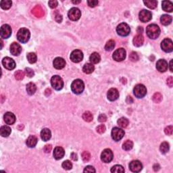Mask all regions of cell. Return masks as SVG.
<instances>
[{"mask_svg": "<svg viewBox=\"0 0 173 173\" xmlns=\"http://www.w3.org/2000/svg\"><path fill=\"white\" fill-rule=\"evenodd\" d=\"M30 36L29 30L26 28H22L18 30L17 33V39L22 43H25L28 41Z\"/></svg>", "mask_w": 173, "mask_h": 173, "instance_id": "cell-3", "label": "cell"}, {"mask_svg": "<svg viewBox=\"0 0 173 173\" xmlns=\"http://www.w3.org/2000/svg\"><path fill=\"white\" fill-rule=\"evenodd\" d=\"M82 160L84 161V162H89L90 160V159H91V154H90V153L89 151H83V152L82 153Z\"/></svg>", "mask_w": 173, "mask_h": 173, "instance_id": "cell-45", "label": "cell"}, {"mask_svg": "<svg viewBox=\"0 0 173 173\" xmlns=\"http://www.w3.org/2000/svg\"><path fill=\"white\" fill-rule=\"evenodd\" d=\"M70 57L71 61H73V62L78 63L81 61L82 59H83V53L80 50L76 49V50H74L71 53Z\"/></svg>", "mask_w": 173, "mask_h": 173, "instance_id": "cell-13", "label": "cell"}, {"mask_svg": "<svg viewBox=\"0 0 173 173\" xmlns=\"http://www.w3.org/2000/svg\"><path fill=\"white\" fill-rule=\"evenodd\" d=\"M36 91V86L33 82H29L26 85V91L30 95H32Z\"/></svg>", "mask_w": 173, "mask_h": 173, "instance_id": "cell-32", "label": "cell"}, {"mask_svg": "<svg viewBox=\"0 0 173 173\" xmlns=\"http://www.w3.org/2000/svg\"><path fill=\"white\" fill-rule=\"evenodd\" d=\"M166 83L169 86H170V87H172V86H173V78H172V76H170V77L167 78Z\"/></svg>", "mask_w": 173, "mask_h": 173, "instance_id": "cell-55", "label": "cell"}, {"mask_svg": "<svg viewBox=\"0 0 173 173\" xmlns=\"http://www.w3.org/2000/svg\"><path fill=\"white\" fill-rule=\"evenodd\" d=\"M116 32L120 36H126L130 34V26L125 22L120 23L116 28Z\"/></svg>", "mask_w": 173, "mask_h": 173, "instance_id": "cell-6", "label": "cell"}, {"mask_svg": "<svg viewBox=\"0 0 173 173\" xmlns=\"http://www.w3.org/2000/svg\"><path fill=\"white\" fill-rule=\"evenodd\" d=\"M24 72H23L22 70H18L15 72L14 76H15V78L18 80H20L24 78Z\"/></svg>", "mask_w": 173, "mask_h": 173, "instance_id": "cell-43", "label": "cell"}, {"mask_svg": "<svg viewBox=\"0 0 173 173\" xmlns=\"http://www.w3.org/2000/svg\"><path fill=\"white\" fill-rule=\"evenodd\" d=\"M133 93L136 97L143 98L147 94V89L143 84H138L134 87Z\"/></svg>", "mask_w": 173, "mask_h": 173, "instance_id": "cell-5", "label": "cell"}, {"mask_svg": "<svg viewBox=\"0 0 173 173\" xmlns=\"http://www.w3.org/2000/svg\"><path fill=\"white\" fill-rule=\"evenodd\" d=\"M51 132L49 128H43L41 132V138L44 141H47L51 139Z\"/></svg>", "mask_w": 173, "mask_h": 173, "instance_id": "cell-23", "label": "cell"}, {"mask_svg": "<svg viewBox=\"0 0 173 173\" xmlns=\"http://www.w3.org/2000/svg\"><path fill=\"white\" fill-rule=\"evenodd\" d=\"M162 7L163 10L166 12H172L173 11V4L170 1H163L162 3Z\"/></svg>", "mask_w": 173, "mask_h": 173, "instance_id": "cell-27", "label": "cell"}, {"mask_svg": "<svg viewBox=\"0 0 173 173\" xmlns=\"http://www.w3.org/2000/svg\"><path fill=\"white\" fill-rule=\"evenodd\" d=\"M55 20L57 22H58V23H60L61 22V20H62V16H61V15L59 14V13L55 12Z\"/></svg>", "mask_w": 173, "mask_h": 173, "instance_id": "cell-53", "label": "cell"}, {"mask_svg": "<svg viewBox=\"0 0 173 173\" xmlns=\"http://www.w3.org/2000/svg\"><path fill=\"white\" fill-rule=\"evenodd\" d=\"M144 41L143 36L142 35V34L138 33L137 35L134 36L133 39V45L135 47H141L143 45Z\"/></svg>", "mask_w": 173, "mask_h": 173, "instance_id": "cell-24", "label": "cell"}, {"mask_svg": "<svg viewBox=\"0 0 173 173\" xmlns=\"http://www.w3.org/2000/svg\"><path fill=\"white\" fill-rule=\"evenodd\" d=\"M153 101L155 103H159L161 102V101L162 100V94L159 93H155L154 95H153Z\"/></svg>", "mask_w": 173, "mask_h": 173, "instance_id": "cell-44", "label": "cell"}, {"mask_svg": "<svg viewBox=\"0 0 173 173\" xmlns=\"http://www.w3.org/2000/svg\"><path fill=\"white\" fill-rule=\"evenodd\" d=\"M98 3L99 2H98V1H97V0H89V1H87L88 5L91 7H94L97 6Z\"/></svg>", "mask_w": 173, "mask_h": 173, "instance_id": "cell-50", "label": "cell"}, {"mask_svg": "<svg viewBox=\"0 0 173 173\" xmlns=\"http://www.w3.org/2000/svg\"><path fill=\"white\" fill-rule=\"evenodd\" d=\"M117 122H118L119 126H120L121 128H126L128 125L129 121H128L127 118L122 117V118H119L118 121H117Z\"/></svg>", "mask_w": 173, "mask_h": 173, "instance_id": "cell-34", "label": "cell"}, {"mask_svg": "<svg viewBox=\"0 0 173 173\" xmlns=\"http://www.w3.org/2000/svg\"><path fill=\"white\" fill-rule=\"evenodd\" d=\"M37 141H38V139L36 136L30 135L29 137H28L27 140H26V143L28 147L32 148L35 147L36 143H37Z\"/></svg>", "mask_w": 173, "mask_h": 173, "instance_id": "cell-26", "label": "cell"}, {"mask_svg": "<svg viewBox=\"0 0 173 173\" xmlns=\"http://www.w3.org/2000/svg\"><path fill=\"white\" fill-rule=\"evenodd\" d=\"M0 34L3 39H8L11 34V28L8 24H3L0 30Z\"/></svg>", "mask_w": 173, "mask_h": 173, "instance_id": "cell-15", "label": "cell"}, {"mask_svg": "<svg viewBox=\"0 0 173 173\" xmlns=\"http://www.w3.org/2000/svg\"><path fill=\"white\" fill-rule=\"evenodd\" d=\"M143 168V165L139 160H133L129 164V169L133 172H139Z\"/></svg>", "mask_w": 173, "mask_h": 173, "instance_id": "cell-16", "label": "cell"}, {"mask_svg": "<svg viewBox=\"0 0 173 173\" xmlns=\"http://www.w3.org/2000/svg\"><path fill=\"white\" fill-rule=\"evenodd\" d=\"M96 130H97L98 133L102 134L105 131V126L103 124H101V125H99L96 128Z\"/></svg>", "mask_w": 173, "mask_h": 173, "instance_id": "cell-47", "label": "cell"}, {"mask_svg": "<svg viewBox=\"0 0 173 173\" xmlns=\"http://www.w3.org/2000/svg\"><path fill=\"white\" fill-rule=\"evenodd\" d=\"M3 119H4L5 122L7 124H13L16 122V116L15 115L11 112H6L3 116Z\"/></svg>", "mask_w": 173, "mask_h": 173, "instance_id": "cell-21", "label": "cell"}, {"mask_svg": "<svg viewBox=\"0 0 173 173\" xmlns=\"http://www.w3.org/2000/svg\"><path fill=\"white\" fill-rule=\"evenodd\" d=\"M107 120V116L104 114H101L98 117V120L100 122H104Z\"/></svg>", "mask_w": 173, "mask_h": 173, "instance_id": "cell-54", "label": "cell"}, {"mask_svg": "<svg viewBox=\"0 0 173 173\" xmlns=\"http://www.w3.org/2000/svg\"><path fill=\"white\" fill-rule=\"evenodd\" d=\"M36 59H37V57H36V55L34 53L31 52L28 53L27 59L28 62L30 63V64H34V63H35L36 61Z\"/></svg>", "mask_w": 173, "mask_h": 173, "instance_id": "cell-40", "label": "cell"}, {"mask_svg": "<svg viewBox=\"0 0 173 173\" xmlns=\"http://www.w3.org/2000/svg\"><path fill=\"white\" fill-rule=\"evenodd\" d=\"M94 70H95V67L91 63H86L82 68V70L85 74H91L93 72Z\"/></svg>", "mask_w": 173, "mask_h": 173, "instance_id": "cell-31", "label": "cell"}, {"mask_svg": "<svg viewBox=\"0 0 173 173\" xmlns=\"http://www.w3.org/2000/svg\"><path fill=\"white\" fill-rule=\"evenodd\" d=\"M83 172H95L96 170H95V169L92 166H87L84 168Z\"/></svg>", "mask_w": 173, "mask_h": 173, "instance_id": "cell-52", "label": "cell"}, {"mask_svg": "<svg viewBox=\"0 0 173 173\" xmlns=\"http://www.w3.org/2000/svg\"><path fill=\"white\" fill-rule=\"evenodd\" d=\"M84 89V84L83 81L80 79H76L71 84V90L74 93L79 94L82 93Z\"/></svg>", "mask_w": 173, "mask_h": 173, "instance_id": "cell-2", "label": "cell"}, {"mask_svg": "<svg viewBox=\"0 0 173 173\" xmlns=\"http://www.w3.org/2000/svg\"><path fill=\"white\" fill-rule=\"evenodd\" d=\"M143 3L149 9H155L157 4V1L155 0H146V1H143Z\"/></svg>", "mask_w": 173, "mask_h": 173, "instance_id": "cell-33", "label": "cell"}, {"mask_svg": "<svg viewBox=\"0 0 173 173\" xmlns=\"http://www.w3.org/2000/svg\"><path fill=\"white\" fill-rule=\"evenodd\" d=\"M32 14L34 16L37 18H41L44 16V11L42 7L40 5H36L33 9H32Z\"/></svg>", "mask_w": 173, "mask_h": 173, "instance_id": "cell-25", "label": "cell"}, {"mask_svg": "<svg viewBox=\"0 0 173 173\" xmlns=\"http://www.w3.org/2000/svg\"><path fill=\"white\" fill-rule=\"evenodd\" d=\"M12 2L10 0H2L1 1L0 5H1V7L3 9H8L11 7Z\"/></svg>", "mask_w": 173, "mask_h": 173, "instance_id": "cell-35", "label": "cell"}, {"mask_svg": "<svg viewBox=\"0 0 173 173\" xmlns=\"http://www.w3.org/2000/svg\"><path fill=\"white\" fill-rule=\"evenodd\" d=\"M164 132L167 135H171L173 132V126H168L165 128Z\"/></svg>", "mask_w": 173, "mask_h": 173, "instance_id": "cell-48", "label": "cell"}, {"mask_svg": "<svg viewBox=\"0 0 173 173\" xmlns=\"http://www.w3.org/2000/svg\"><path fill=\"white\" fill-rule=\"evenodd\" d=\"M52 149V147H51V145H46L45 147L43 148V150L45 153H49Z\"/></svg>", "mask_w": 173, "mask_h": 173, "instance_id": "cell-56", "label": "cell"}, {"mask_svg": "<svg viewBox=\"0 0 173 173\" xmlns=\"http://www.w3.org/2000/svg\"><path fill=\"white\" fill-rule=\"evenodd\" d=\"M111 135H112V138L114 141H119L124 137V131L122 128L118 127H114L113 128V129L112 130Z\"/></svg>", "mask_w": 173, "mask_h": 173, "instance_id": "cell-8", "label": "cell"}, {"mask_svg": "<svg viewBox=\"0 0 173 173\" xmlns=\"http://www.w3.org/2000/svg\"><path fill=\"white\" fill-rule=\"evenodd\" d=\"M114 155L111 149H105L101 154V159L104 163H109L113 159Z\"/></svg>", "mask_w": 173, "mask_h": 173, "instance_id": "cell-10", "label": "cell"}, {"mask_svg": "<svg viewBox=\"0 0 173 173\" xmlns=\"http://www.w3.org/2000/svg\"><path fill=\"white\" fill-rule=\"evenodd\" d=\"M51 84L53 88L57 91H59L64 86V81L62 78L58 75H55L51 78Z\"/></svg>", "mask_w": 173, "mask_h": 173, "instance_id": "cell-4", "label": "cell"}, {"mask_svg": "<svg viewBox=\"0 0 173 173\" xmlns=\"http://www.w3.org/2000/svg\"><path fill=\"white\" fill-rule=\"evenodd\" d=\"M153 170H154L155 171H158L159 170V168H160V166H159V165L158 164H155L153 165Z\"/></svg>", "mask_w": 173, "mask_h": 173, "instance_id": "cell-58", "label": "cell"}, {"mask_svg": "<svg viewBox=\"0 0 173 173\" xmlns=\"http://www.w3.org/2000/svg\"><path fill=\"white\" fill-rule=\"evenodd\" d=\"M107 97L109 101H114L116 100L119 97V92L118 90L115 88H111L110 89L107 91Z\"/></svg>", "mask_w": 173, "mask_h": 173, "instance_id": "cell-18", "label": "cell"}, {"mask_svg": "<svg viewBox=\"0 0 173 173\" xmlns=\"http://www.w3.org/2000/svg\"><path fill=\"white\" fill-rule=\"evenodd\" d=\"M129 58L132 61H138V59H139V55H138L137 53L133 51V52H132L130 54Z\"/></svg>", "mask_w": 173, "mask_h": 173, "instance_id": "cell-46", "label": "cell"}, {"mask_svg": "<svg viewBox=\"0 0 173 173\" xmlns=\"http://www.w3.org/2000/svg\"><path fill=\"white\" fill-rule=\"evenodd\" d=\"M53 64L55 68L57 69V70H60V69L64 68L66 66V61L62 57H57L54 59L53 61Z\"/></svg>", "mask_w": 173, "mask_h": 173, "instance_id": "cell-19", "label": "cell"}, {"mask_svg": "<svg viewBox=\"0 0 173 173\" xmlns=\"http://www.w3.org/2000/svg\"><path fill=\"white\" fill-rule=\"evenodd\" d=\"M115 47V41L114 40H109L105 45V49L106 51H112Z\"/></svg>", "mask_w": 173, "mask_h": 173, "instance_id": "cell-39", "label": "cell"}, {"mask_svg": "<svg viewBox=\"0 0 173 173\" xmlns=\"http://www.w3.org/2000/svg\"><path fill=\"white\" fill-rule=\"evenodd\" d=\"M48 4H49V7L51 8H55L57 6V5H58V2H57L56 0H51V1H49L48 2Z\"/></svg>", "mask_w": 173, "mask_h": 173, "instance_id": "cell-51", "label": "cell"}, {"mask_svg": "<svg viewBox=\"0 0 173 173\" xmlns=\"http://www.w3.org/2000/svg\"><path fill=\"white\" fill-rule=\"evenodd\" d=\"M156 68L160 72H166L168 68V62L164 59H159L156 63Z\"/></svg>", "mask_w": 173, "mask_h": 173, "instance_id": "cell-17", "label": "cell"}, {"mask_svg": "<svg viewBox=\"0 0 173 173\" xmlns=\"http://www.w3.org/2000/svg\"><path fill=\"white\" fill-rule=\"evenodd\" d=\"M110 171L112 172H116V173H119V172H124V168L121 166V165H115L111 168Z\"/></svg>", "mask_w": 173, "mask_h": 173, "instance_id": "cell-41", "label": "cell"}, {"mask_svg": "<svg viewBox=\"0 0 173 173\" xmlns=\"http://www.w3.org/2000/svg\"><path fill=\"white\" fill-rule=\"evenodd\" d=\"M68 16L70 20L72 21H76L80 19V16H81V12H80V9L77 8V7H72L68 11Z\"/></svg>", "mask_w": 173, "mask_h": 173, "instance_id": "cell-9", "label": "cell"}, {"mask_svg": "<svg viewBox=\"0 0 173 173\" xmlns=\"http://www.w3.org/2000/svg\"><path fill=\"white\" fill-rule=\"evenodd\" d=\"M21 51H22V47L20 44L14 42L13 43L11 44L10 45V52L12 55L17 56L20 54Z\"/></svg>", "mask_w": 173, "mask_h": 173, "instance_id": "cell-20", "label": "cell"}, {"mask_svg": "<svg viewBox=\"0 0 173 173\" xmlns=\"http://www.w3.org/2000/svg\"><path fill=\"white\" fill-rule=\"evenodd\" d=\"M139 18L141 22H147L151 20L152 14H151V11H148L147 9H143L139 12Z\"/></svg>", "mask_w": 173, "mask_h": 173, "instance_id": "cell-14", "label": "cell"}, {"mask_svg": "<svg viewBox=\"0 0 173 173\" xmlns=\"http://www.w3.org/2000/svg\"><path fill=\"white\" fill-rule=\"evenodd\" d=\"M161 48L165 52L170 53L173 50V43L170 39H165L161 43Z\"/></svg>", "mask_w": 173, "mask_h": 173, "instance_id": "cell-11", "label": "cell"}, {"mask_svg": "<svg viewBox=\"0 0 173 173\" xmlns=\"http://www.w3.org/2000/svg\"><path fill=\"white\" fill-rule=\"evenodd\" d=\"M93 114L90 112H89V111H86V112H84V114H82V119H83L84 121H86V122H91V121L93 120Z\"/></svg>", "mask_w": 173, "mask_h": 173, "instance_id": "cell-38", "label": "cell"}, {"mask_svg": "<svg viewBox=\"0 0 173 173\" xmlns=\"http://www.w3.org/2000/svg\"><path fill=\"white\" fill-rule=\"evenodd\" d=\"M11 128L8 126H2L0 128V134L3 137H7L11 134Z\"/></svg>", "mask_w": 173, "mask_h": 173, "instance_id": "cell-28", "label": "cell"}, {"mask_svg": "<svg viewBox=\"0 0 173 173\" xmlns=\"http://www.w3.org/2000/svg\"><path fill=\"white\" fill-rule=\"evenodd\" d=\"M126 50L124 48H119L114 51L112 55L113 59L116 61H123L126 58Z\"/></svg>", "mask_w": 173, "mask_h": 173, "instance_id": "cell-7", "label": "cell"}, {"mask_svg": "<svg viewBox=\"0 0 173 173\" xmlns=\"http://www.w3.org/2000/svg\"><path fill=\"white\" fill-rule=\"evenodd\" d=\"M146 33L149 38L151 39H155L160 34V29L157 24H151L148 25L146 28Z\"/></svg>", "mask_w": 173, "mask_h": 173, "instance_id": "cell-1", "label": "cell"}, {"mask_svg": "<svg viewBox=\"0 0 173 173\" xmlns=\"http://www.w3.org/2000/svg\"><path fill=\"white\" fill-rule=\"evenodd\" d=\"M64 149L61 147H56L53 151V157L55 159H60L64 156Z\"/></svg>", "mask_w": 173, "mask_h": 173, "instance_id": "cell-22", "label": "cell"}, {"mask_svg": "<svg viewBox=\"0 0 173 173\" xmlns=\"http://www.w3.org/2000/svg\"><path fill=\"white\" fill-rule=\"evenodd\" d=\"M133 147V143L130 140H126L124 143L122 144V149L125 151L130 150Z\"/></svg>", "mask_w": 173, "mask_h": 173, "instance_id": "cell-37", "label": "cell"}, {"mask_svg": "<svg viewBox=\"0 0 173 173\" xmlns=\"http://www.w3.org/2000/svg\"><path fill=\"white\" fill-rule=\"evenodd\" d=\"M172 17H171L170 15L168 14H164L161 16L160 18V22L164 26H167L169 25L171 22H172Z\"/></svg>", "mask_w": 173, "mask_h": 173, "instance_id": "cell-29", "label": "cell"}, {"mask_svg": "<svg viewBox=\"0 0 173 173\" xmlns=\"http://www.w3.org/2000/svg\"><path fill=\"white\" fill-rule=\"evenodd\" d=\"M61 166H62L63 168L65 169V170H71L72 168V164L70 162V161H69V160H65L64 162H63Z\"/></svg>", "mask_w": 173, "mask_h": 173, "instance_id": "cell-42", "label": "cell"}, {"mask_svg": "<svg viewBox=\"0 0 173 173\" xmlns=\"http://www.w3.org/2000/svg\"><path fill=\"white\" fill-rule=\"evenodd\" d=\"M169 68H170V72H173V69H172V59H171L170 61V64H169Z\"/></svg>", "mask_w": 173, "mask_h": 173, "instance_id": "cell-59", "label": "cell"}, {"mask_svg": "<svg viewBox=\"0 0 173 173\" xmlns=\"http://www.w3.org/2000/svg\"><path fill=\"white\" fill-rule=\"evenodd\" d=\"M81 2V1H72V3H74V4H77V3H79Z\"/></svg>", "mask_w": 173, "mask_h": 173, "instance_id": "cell-60", "label": "cell"}, {"mask_svg": "<svg viewBox=\"0 0 173 173\" xmlns=\"http://www.w3.org/2000/svg\"><path fill=\"white\" fill-rule=\"evenodd\" d=\"M89 60L91 62V64H97V63H99L101 60L100 55L97 52H94L90 55Z\"/></svg>", "mask_w": 173, "mask_h": 173, "instance_id": "cell-30", "label": "cell"}, {"mask_svg": "<svg viewBox=\"0 0 173 173\" xmlns=\"http://www.w3.org/2000/svg\"><path fill=\"white\" fill-rule=\"evenodd\" d=\"M2 64L5 69L9 70H13L16 67V63L14 59L9 57H5L2 59Z\"/></svg>", "mask_w": 173, "mask_h": 173, "instance_id": "cell-12", "label": "cell"}, {"mask_svg": "<svg viewBox=\"0 0 173 173\" xmlns=\"http://www.w3.org/2000/svg\"><path fill=\"white\" fill-rule=\"evenodd\" d=\"M169 149H170V145H169V143L168 142H163L160 145V147H159V150H160L161 153H163V154L168 152L169 151Z\"/></svg>", "mask_w": 173, "mask_h": 173, "instance_id": "cell-36", "label": "cell"}, {"mask_svg": "<svg viewBox=\"0 0 173 173\" xmlns=\"http://www.w3.org/2000/svg\"><path fill=\"white\" fill-rule=\"evenodd\" d=\"M25 72H26V74L27 75V76H28V77H30V78L32 77V76H33L34 74V71L30 68H25Z\"/></svg>", "mask_w": 173, "mask_h": 173, "instance_id": "cell-49", "label": "cell"}, {"mask_svg": "<svg viewBox=\"0 0 173 173\" xmlns=\"http://www.w3.org/2000/svg\"><path fill=\"white\" fill-rule=\"evenodd\" d=\"M70 157L72 158L74 161H76L78 159V157H77V154L76 153H72L70 155Z\"/></svg>", "mask_w": 173, "mask_h": 173, "instance_id": "cell-57", "label": "cell"}]
</instances>
